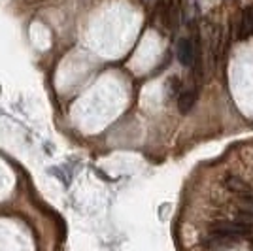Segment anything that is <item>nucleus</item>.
Masks as SVG:
<instances>
[{"label": "nucleus", "mask_w": 253, "mask_h": 251, "mask_svg": "<svg viewBox=\"0 0 253 251\" xmlns=\"http://www.w3.org/2000/svg\"><path fill=\"white\" fill-rule=\"evenodd\" d=\"M211 232H217V234H227L232 238H238V236H246L252 232L250 225H244L238 221H217L211 225Z\"/></svg>", "instance_id": "1"}, {"label": "nucleus", "mask_w": 253, "mask_h": 251, "mask_svg": "<svg viewBox=\"0 0 253 251\" xmlns=\"http://www.w3.org/2000/svg\"><path fill=\"white\" fill-rule=\"evenodd\" d=\"M195 55H197V43L189 38H181L176 45V57L183 66H193L195 64Z\"/></svg>", "instance_id": "2"}, {"label": "nucleus", "mask_w": 253, "mask_h": 251, "mask_svg": "<svg viewBox=\"0 0 253 251\" xmlns=\"http://www.w3.org/2000/svg\"><path fill=\"white\" fill-rule=\"evenodd\" d=\"M225 187L229 189L231 193H236L240 197H252L253 195V187L246 181V179L238 178V176H227L225 178Z\"/></svg>", "instance_id": "3"}, {"label": "nucleus", "mask_w": 253, "mask_h": 251, "mask_svg": "<svg viewBox=\"0 0 253 251\" xmlns=\"http://www.w3.org/2000/svg\"><path fill=\"white\" fill-rule=\"evenodd\" d=\"M197 98H199V91L197 89H189V91H183L178 98V110L179 114H189L191 110L197 104Z\"/></svg>", "instance_id": "4"}, {"label": "nucleus", "mask_w": 253, "mask_h": 251, "mask_svg": "<svg viewBox=\"0 0 253 251\" xmlns=\"http://www.w3.org/2000/svg\"><path fill=\"white\" fill-rule=\"evenodd\" d=\"M253 34V10L246 8L242 13V23H240V31H238V38L246 40Z\"/></svg>", "instance_id": "5"}, {"label": "nucleus", "mask_w": 253, "mask_h": 251, "mask_svg": "<svg viewBox=\"0 0 253 251\" xmlns=\"http://www.w3.org/2000/svg\"><path fill=\"white\" fill-rule=\"evenodd\" d=\"M238 223H244V225H250L252 227L253 225V213H248V211H240L238 215H236V219Z\"/></svg>", "instance_id": "6"}, {"label": "nucleus", "mask_w": 253, "mask_h": 251, "mask_svg": "<svg viewBox=\"0 0 253 251\" xmlns=\"http://www.w3.org/2000/svg\"><path fill=\"white\" fill-rule=\"evenodd\" d=\"M238 206H240V211H248V213H253V199L238 200Z\"/></svg>", "instance_id": "7"}, {"label": "nucleus", "mask_w": 253, "mask_h": 251, "mask_svg": "<svg viewBox=\"0 0 253 251\" xmlns=\"http://www.w3.org/2000/svg\"><path fill=\"white\" fill-rule=\"evenodd\" d=\"M167 2H169L172 8H176V6H179V2H181V0H167Z\"/></svg>", "instance_id": "8"}, {"label": "nucleus", "mask_w": 253, "mask_h": 251, "mask_svg": "<svg viewBox=\"0 0 253 251\" xmlns=\"http://www.w3.org/2000/svg\"><path fill=\"white\" fill-rule=\"evenodd\" d=\"M250 250L253 251V238H252V240H250Z\"/></svg>", "instance_id": "9"}]
</instances>
